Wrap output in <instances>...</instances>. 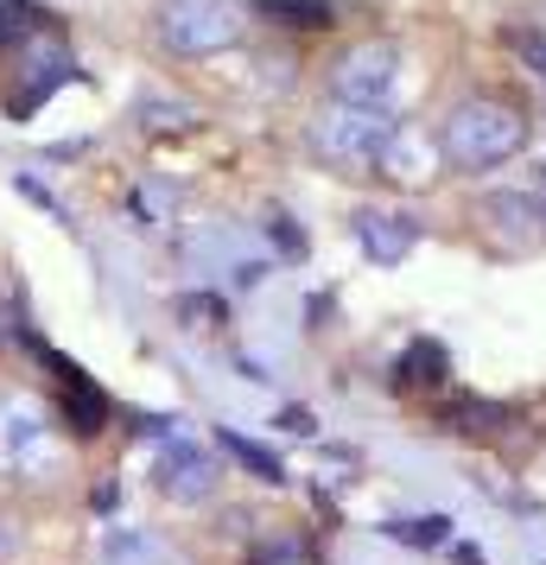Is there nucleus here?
I'll return each instance as SVG.
<instances>
[{
    "label": "nucleus",
    "instance_id": "13",
    "mask_svg": "<svg viewBox=\"0 0 546 565\" xmlns=\"http://www.w3.org/2000/svg\"><path fill=\"white\" fill-rule=\"evenodd\" d=\"M223 451H235V458L248 463L255 477H267V483H280V477H287V470H280V458H274V451H260L255 438H242V433H223Z\"/></svg>",
    "mask_w": 546,
    "mask_h": 565
},
{
    "label": "nucleus",
    "instance_id": "3",
    "mask_svg": "<svg viewBox=\"0 0 546 565\" xmlns=\"http://www.w3.org/2000/svg\"><path fill=\"white\" fill-rule=\"evenodd\" d=\"M242 39V7L235 0H165L159 7V45L179 57L229 52Z\"/></svg>",
    "mask_w": 546,
    "mask_h": 565
},
{
    "label": "nucleus",
    "instance_id": "11",
    "mask_svg": "<svg viewBox=\"0 0 546 565\" xmlns=\"http://www.w3.org/2000/svg\"><path fill=\"white\" fill-rule=\"evenodd\" d=\"M445 375V350L439 343H414L407 356L394 362V394H414L419 382H439Z\"/></svg>",
    "mask_w": 546,
    "mask_h": 565
},
{
    "label": "nucleus",
    "instance_id": "14",
    "mask_svg": "<svg viewBox=\"0 0 546 565\" xmlns=\"http://www.w3.org/2000/svg\"><path fill=\"white\" fill-rule=\"evenodd\" d=\"M140 128H147V134H159V128H197V115H191L184 103H172V108L147 103V108H140Z\"/></svg>",
    "mask_w": 546,
    "mask_h": 565
},
{
    "label": "nucleus",
    "instance_id": "15",
    "mask_svg": "<svg viewBox=\"0 0 546 565\" xmlns=\"http://www.w3.org/2000/svg\"><path fill=\"white\" fill-rule=\"evenodd\" d=\"M508 45H515L521 64H534V71L546 77V39H540V32H534V26H508Z\"/></svg>",
    "mask_w": 546,
    "mask_h": 565
},
{
    "label": "nucleus",
    "instance_id": "10",
    "mask_svg": "<svg viewBox=\"0 0 546 565\" xmlns=\"http://www.w3.org/2000/svg\"><path fill=\"white\" fill-rule=\"evenodd\" d=\"M260 20H274L287 32H331V7H318V0H260Z\"/></svg>",
    "mask_w": 546,
    "mask_h": 565
},
{
    "label": "nucleus",
    "instance_id": "6",
    "mask_svg": "<svg viewBox=\"0 0 546 565\" xmlns=\"http://www.w3.org/2000/svg\"><path fill=\"white\" fill-rule=\"evenodd\" d=\"M356 235H363V255H368V260L394 267V260L414 255L419 223H407V216H382V210H356Z\"/></svg>",
    "mask_w": 546,
    "mask_h": 565
},
{
    "label": "nucleus",
    "instance_id": "7",
    "mask_svg": "<svg viewBox=\"0 0 546 565\" xmlns=\"http://www.w3.org/2000/svg\"><path fill=\"white\" fill-rule=\"evenodd\" d=\"M39 438H45V419H39V407H26V401H0V463L7 470H20V463H32V451H39Z\"/></svg>",
    "mask_w": 546,
    "mask_h": 565
},
{
    "label": "nucleus",
    "instance_id": "17",
    "mask_svg": "<svg viewBox=\"0 0 546 565\" xmlns=\"http://www.w3.org/2000/svg\"><path fill=\"white\" fill-rule=\"evenodd\" d=\"M13 540H20V527H13V521H0V559L13 553Z\"/></svg>",
    "mask_w": 546,
    "mask_h": 565
},
{
    "label": "nucleus",
    "instance_id": "5",
    "mask_svg": "<svg viewBox=\"0 0 546 565\" xmlns=\"http://www.w3.org/2000/svg\"><path fill=\"white\" fill-rule=\"evenodd\" d=\"M159 489H165V495H179V502H204L210 489H216V463H210L197 445L172 438V445L159 451Z\"/></svg>",
    "mask_w": 546,
    "mask_h": 565
},
{
    "label": "nucleus",
    "instance_id": "4",
    "mask_svg": "<svg viewBox=\"0 0 546 565\" xmlns=\"http://www.w3.org/2000/svg\"><path fill=\"white\" fill-rule=\"evenodd\" d=\"M394 71H400V57H394L388 39H363V45H350V52L331 64V96L350 103V108H388Z\"/></svg>",
    "mask_w": 546,
    "mask_h": 565
},
{
    "label": "nucleus",
    "instance_id": "16",
    "mask_svg": "<svg viewBox=\"0 0 546 565\" xmlns=\"http://www.w3.org/2000/svg\"><path fill=\"white\" fill-rule=\"evenodd\" d=\"M394 534H407V546H439L451 527H445V521H414V527H394Z\"/></svg>",
    "mask_w": 546,
    "mask_h": 565
},
{
    "label": "nucleus",
    "instance_id": "2",
    "mask_svg": "<svg viewBox=\"0 0 546 565\" xmlns=\"http://www.w3.org/2000/svg\"><path fill=\"white\" fill-rule=\"evenodd\" d=\"M312 140H318V153L331 159V166H343V172H375L382 153H388V140H394V115L388 108L338 103L331 115H318Z\"/></svg>",
    "mask_w": 546,
    "mask_h": 565
},
{
    "label": "nucleus",
    "instance_id": "1",
    "mask_svg": "<svg viewBox=\"0 0 546 565\" xmlns=\"http://www.w3.org/2000/svg\"><path fill=\"white\" fill-rule=\"evenodd\" d=\"M527 147V115L508 103H495V96H470L445 115L439 128V153L451 172H495V166H508V159Z\"/></svg>",
    "mask_w": 546,
    "mask_h": 565
},
{
    "label": "nucleus",
    "instance_id": "8",
    "mask_svg": "<svg viewBox=\"0 0 546 565\" xmlns=\"http://www.w3.org/2000/svg\"><path fill=\"white\" fill-rule=\"evenodd\" d=\"M57 369V382H64V413H71V433L77 438H89L96 426L108 419V401L96 394V382L83 375V369H71V362H57V356H45Z\"/></svg>",
    "mask_w": 546,
    "mask_h": 565
},
{
    "label": "nucleus",
    "instance_id": "12",
    "mask_svg": "<svg viewBox=\"0 0 546 565\" xmlns=\"http://www.w3.org/2000/svg\"><path fill=\"white\" fill-rule=\"evenodd\" d=\"M445 426H451V433H470V438H490V433H508V426H515V413L490 407V401H464L458 413H445Z\"/></svg>",
    "mask_w": 546,
    "mask_h": 565
},
{
    "label": "nucleus",
    "instance_id": "9",
    "mask_svg": "<svg viewBox=\"0 0 546 565\" xmlns=\"http://www.w3.org/2000/svg\"><path fill=\"white\" fill-rule=\"evenodd\" d=\"M426 166H432V147H426V134H414V128H394V140H388V153H382V179H394V184H426Z\"/></svg>",
    "mask_w": 546,
    "mask_h": 565
}]
</instances>
